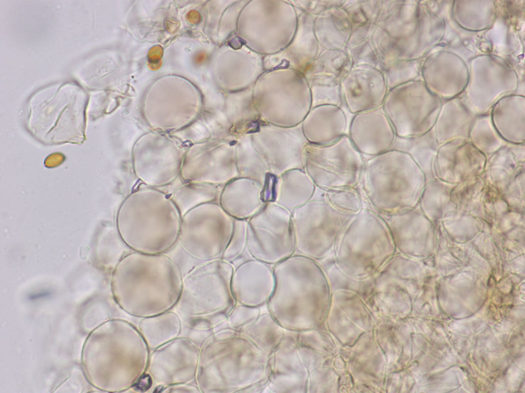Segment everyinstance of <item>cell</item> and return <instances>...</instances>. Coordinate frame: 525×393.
Segmentation results:
<instances>
[{
    "instance_id": "cell-12",
    "label": "cell",
    "mask_w": 525,
    "mask_h": 393,
    "mask_svg": "<svg viewBox=\"0 0 525 393\" xmlns=\"http://www.w3.org/2000/svg\"><path fill=\"white\" fill-rule=\"evenodd\" d=\"M274 279L270 265L252 258L234 270L232 281L234 290L240 295L254 289L265 294L272 289Z\"/></svg>"
},
{
    "instance_id": "cell-16",
    "label": "cell",
    "mask_w": 525,
    "mask_h": 393,
    "mask_svg": "<svg viewBox=\"0 0 525 393\" xmlns=\"http://www.w3.org/2000/svg\"><path fill=\"white\" fill-rule=\"evenodd\" d=\"M152 385V380L148 375H144L134 384L135 389L144 391L148 389Z\"/></svg>"
},
{
    "instance_id": "cell-15",
    "label": "cell",
    "mask_w": 525,
    "mask_h": 393,
    "mask_svg": "<svg viewBox=\"0 0 525 393\" xmlns=\"http://www.w3.org/2000/svg\"><path fill=\"white\" fill-rule=\"evenodd\" d=\"M247 220L234 219V228L230 240L220 258L231 263L241 256L247 247Z\"/></svg>"
},
{
    "instance_id": "cell-11",
    "label": "cell",
    "mask_w": 525,
    "mask_h": 393,
    "mask_svg": "<svg viewBox=\"0 0 525 393\" xmlns=\"http://www.w3.org/2000/svg\"><path fill=\"white\" fill-rule=\"evenodd\" d=\"M220 206L234 219L248 220L264 206L259 186L250 185H230L223 190Z\"/></svg>"
},
{
    "instance_id": "cell-13",
    "label": "cell",
    "mask_w": 525,
    "mask_h": 393,
    "mask_svg": "<svg viewBox=\"0 0 525 393\" xmlns=\"http://www.w3.org/2000/svg\"><path fill=\"white\" fill-rule=\"evenodd\" d=\"M215 195V192L211 187L196 185L180 188L174 193L171 199L182 216L197 206L209 203Z\"/></svg>"
},
{
    "instance_id": "cell-2",
    "label": "cell",
    "mask_w": 525,
    "mask_h": 393,
    "mask_svg": "<svg viewBox=\"0 0 525 393\" xmlns=\"http://www.w3.org/2000/svg\"><path fill=\"white\" fill-rule=\"evenodd\" d=\"M334 246L337 267L367 271L383 266L395 249L386 221L368 209L350 216Z\"/></svg>"
},
{
    "instance_id": "cell-3",
    "label": "cell",
    "mask_w": 525,
    "mask_h": 393,
    "mask_svg": "<svg viewBox=\"0 0 525 393\" xmlns=\"http://www.w3.org/2000/svg\"><path fill=\"white\" fill-rule=\"evenodd\" d=\"M363 171L365 192L377 210L391 213L411 204L419 173L409 154L389 150L368 159Z\"/></svg>"
},
{
    "instance_id": "cell-14",
    "label": "cell",
    "mask_w": 525,
    "mask_h": 393,
    "mask_svg": "<svg viewBox=\"0 0 525 393\" xmlns=\"http://www.w3.org/2000/svg\"><path fill=\"white\" fill-rule=\"evenodd\" d=\"M326 196L328 203L340 211L354 214L361 210V200L353 187L328 190Z\"/></svg>"
},
{
    "instance_id": "cell-5",
    "label": "cell",
    "mask_w": 525,
    "mask_h": 393,
    "mask_svg": "<svg viewBox=\"0 0 525 393\" xmlns=\"http://www.w3.org/2000/svg\"><path fill=\"white\" fill-rule=\"evenodd\" d=\"M233 228L234 219L220 205L206 203L181 216L178 240L184 250L194 258H220Z\"/></svg>"
},
{
    "instance_id": "cell-10",
    "label": "cell",
    "mask_w": 525,
    "mask_h": 393,
    "mask_svg": "<svg viewBox=\"0 0 525 393\" xmlns=\"http://www.w3.org/2000/svg\"><path fill=\"white\" fill-rule=\"evenodd\" d=\"M347 128L346 118L339 108L332 105L319 108L305 127L307 138L313 144L326 145L338 140Z\"/></svg>"
},
{
    "instance_id": "cell-7",
    "label": "cell",
    "mask_w": 525,
    "mask_h": 393,
    "mask_svg": "<svg viewBox=\"0 0 525 393\" xmlns=\"http://www.w3.org/2000/svg\"><path fill=\"white\" fill-rule=\"evenodd\" d=\"M246 249L251 257L270 265L293 255L291 212L276 203L264 205L247 220Z\"/></svg>"
},
{
    "instance_id": "cell-8",
    "label": "cell",
    "mask_w": 525,
    "mask_h": 393,
    "mask_svg": "<svg viewBox=\"0 0 525 393\" xmlns=\"http://www.w3.org/2000/svg\"><path fill=\"white\" fill-rule=\"evenodd\" d=\"M307 156L310 178L326 190L353 187L363 171L361 154L346 135L330 144L309 145Z\"/></svg>"
},
{
    "instance_id": "cell-9",
    "label": "cell",
    "mask_w": 525,
    "mask_h": 393,
    "mask_svg": "<svg viewBox=\"0 0 525 393\" xmlns=\"http://www.w3.org/2000/svg\"><path fill=\"white\" fill-rule=\"evenodd\" d=\"M349 137L360 154L375 156L390 150L396 136L386 115L373 111L353 118Z\"/></svg>"
},
{
    "instance_id": "cell-1",
    "label": "cell",
    "mask_w": 525,
    "mask_h": 393,
    "mask_svg": "<svg viewBox=\"0 0 525 393\" xmlns=\"http://www.w3.org/2000/svg\"><path fill=\"white\" fill-rule=\"evenodd\" d=\"M181 215L171 199L158 191L133 192L120 206L117 229L123 242L134 251L161 254L178 239Z\"/></svg>"
},
{
    "instance_id": "cell-4",
    "label": "cell",
    "mask_w": 525,
    "mask_h": 393,
    "mask_svg": "<svg viewBox=\"0 0 525 393\" xmlns=\"http://www.w3.org/2000/svg\"><path fill=\"white\" fill-rule=\"evenodd\" d=\"M118 297H176L181 288L180 269L169 256L134 251L124 256L113 273Z\"/></svg>"
},
{
    "instance_id": "cell-6",
    "label": "cell",
    "mask_w": 525,
    "mask_h": 393,
    "mask_svg": "<svg viewBox=\"0 0 525 393\" xmlns=\"http://www.w3.org/2000/svg\"><path fill=\"white\" fill-rule=\"evenodd\" d=\"M351 215L320 200L309 201L294 209L295 251L315 260L325 258Z\"/></svg>"
}]
</instances>
